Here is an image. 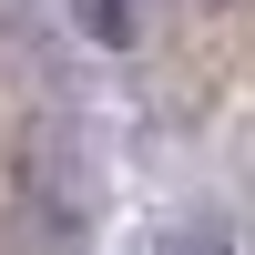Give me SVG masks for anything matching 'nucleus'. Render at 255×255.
<instances>
[{
  "instance_id": "f257e3e1",
  "label": "nucleus",
  "mask_w": 255,
  "mask_h": 255,
  "mask_svg": "<svg viewBox=\"0 0 255 255\" xmlns=\"http://www.w3.org/2000/svg\"><path fill=\"white\" fill-rule=\"evenodd\" d=\"M82 31L92 41H133V0H82Z\"/></svg>"
}]
</instances>
